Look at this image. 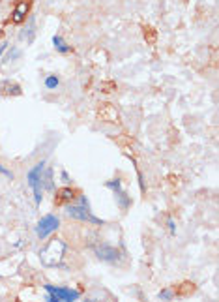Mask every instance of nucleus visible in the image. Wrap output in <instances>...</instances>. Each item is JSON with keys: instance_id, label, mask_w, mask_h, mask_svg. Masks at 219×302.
<instances>
[{"instance_id": "nucleus-1", "label": "nucleus", "mask_w": 219, "mask_h": 302, "mask_svg": "<svg viewBox=\"0 0 219 302\" xmlns=\"http://www.w3.org/2000/svg\"><path fill=\"white\" fill-rule=\"evenodd\" d=\"M64 210H66V216L71 218V220H75V222L87 223V225H96V227H103L105 225V220L94 216L92 208H90V201H88V197L85 194H79L77 201L75 203L73 201L68 203Z\"/></svg>"}, {"instance_id": "nucleus-2", "label": "nucleus", "mask_w": 219, "mask_h": 302, "mask_svg": "<svg viewBox=\"0 0 219 302\" xmlns=\"http://www.w3.org/2000/svg\"><path fill=\"white\" fill-rule=\"evenodd\" d=\"M66 252H68V244L64 239H53L49 240L45 246L40 248L38 252V257L40 263L44 267L49 268H58L64 265V259H66Z\"/></svg>"}, {"instance_id": "nucleus-3", "label": "nucleus", "mask_w": 219, "mask_h": 302, "mask_svg": "<svg viewBox=\"0 0 219 302\" xmlns=\"http://www.w3.org/2000/svg\"><path fill=\"white\" fill-rule=\"evenodd\" d=\"M47 160L38 161L34 167L27 173V184L32 190V196H34V204L36 208H40V204L44 201V188H42V173H44Z\"/></svg>"}, {"instance_id": "nucleus-4", "label": "nucleus", "mask_w": 219, "mask_h": 302, "mask_svg": "<svg viewBox=\"0 0 219 302\" xmlns=\"http://www.w3.org/2000/svg\"><path fill=\"white\" fill-rule=\"evenodd\" d=\"M44 289L47 291V295H45L47 302H75L81 299V291L71 289V287H64V285L44 284Z\"/></svg>"}, {"instance_id": "nucleus-5", "label": "nucleus", "mask_w": 219, "mask_h": 302, "mask_svg": "<svg viewBox=\"0 0 219 302\" xmlns=\"http://www.w3.org/2000/svg\"><path fill=\"white\" fill-rule=\"evenodd\" d=\"M105 188L107 190H111L114 196V201H116V204H118V208L122 210V212H126L130 206L133 204V199L131 196L124 190V182L122 178H111V180H107L105 182Z\"/></svg>"}, {"instance_id": "nucleus-6", "label": "nucleus", "mask_w": 219, "mask_h": 302, "mask_svg": "<svg viewBox=\"0 0 219 302\" xmlns=\"http://www.w3.org/2000/svg\"><path fill=\"white\" fill-rule=\"evenodd\" d=\"M60 229V218L56 216V214H45V216H42L40 220H38V223L34 225V233L36 237L40 240H45L49 239L53 233H56Z\"/></svg>"}, {"instance_id": "nucleus-7", "label": "nucleus", "mask_w": 219, "mask_h": 302, "mask_svg": "<svg viewBox=\"0 0 219 302\" xmlns=\"http://www.w3.org/2000/svg\"><path fill=\"white\" fill-rule=\"evenodd\" d=\"M96 257L103 263H109V265H120V259H122V252L116 248V246H111L107 242H97L96 246H92Z\"/></svg>"}, {"instance_id": "nucleus-8", "label": "nucleus", "mask_w": 219, "mask_h": 302, "mask_svg": "<svg viewBox=\"0 0 219 302\" xmlns=\"http://www.w3.org/2000/svg\"><path fill=\"white\" fill-rule=\"evenodd\" d=\"M28 11H30V2H28V0H19L17 4H15L13 13H11V23H15V25L25 23Z\"/></svg>"}, {"instance_id": "nucleus-9", "label": "nucleus", "mask_w": 219, "mask_h": 302, "mask_svg": "<svg viewBox=\"0 0 219 302\" xmlns=\"http://www.w3.org/2000/svg\"><path fill=\"white\" fill-rule=\"evenodd\" d=\"M77 196H79V192H77V190H73V188H71V184H70V186H64V188H60V190L56 192L54 201H56L58 204H68V203H71V201H75V199H77Z\"/></svg>"}, {"instance_id": "nucleus-10", "label": "nucleus", "mask_w": 219, "mask_h": 302, "mask_svg": "<svg viewBox=\"0 0 219 302\" xmlns=\"http://www.w3.org/2000/svg\"><path fill=\"white\" fill-rule=\"evenodd\" d=\"M27 25L21 32V40H25L27 45H32L36 40V15H28V19L25 21Z\"/></svg>"}, {"instance_id": "nucleus-11", "label": "nucleus", "mask_w": 219, "mask_h": 302, "mask_svg": "<svg viewBox=\"0 0 219 302\" xmlns=\"http://www.w3.org/2000/svg\"><path fill=\"white\" fill-rule=\"evenodd\" d=\"M42 188H44V192H49V194L54 192V169L49 165H45L44 173H42Z\"/></svg>"}, {"instance_id": "nucleus-12", "label": "nucleus", "mask_w": 219, "mask_h": 302, "mask_svg": "<svg viewBox=\"0 0 219 302\" xmlns=\"http://www.w3.org/2000/svg\"><path fill=\"white\" fill-rule=\"evenodd\" d=\"M0 92L4 94V96H21L23 94V89H21V85L15 83V81H2L0 83Z\"/></svg>"}, {"instance_id": "nucleus-13", "label": "nucleus", "mask_w": 219, "mask_h": 302, "mask_svg": "<svg viewBox=\"0 0 219 302\" xmlns=\"http://www.w3.org/2000/svg\"><path fill=\"white\" fill-rule=\"evenodd\" d=\"M51 42H53V49L58 54H70L71 51H73V47H71V45L68 44L60 34H54Z\"/></svg>"}, {"instance_id": "nucleus-14", "label": "nucleus", "mask_w": 219, "mask_h": 302, "mask_svg": "<svg viewBox=\"0 0 219 302\" xmlns=\"http://www.w3.org/2000/svg\"><path fill=\"white\" fill-rule=\"evenodd\" d=\"M44 87L47 90H56L58 87H60V77H58V75H53V73L47 75V77L44 79Z\"/></svg>"}, {"instance_id": "nucleus-15", "label": "nucleus", "mask_w": 219, "mask_h": 302, "mask_svg": "<svg viewBox=\"0 0 219 302\" xmlns=\"http://www.w3.org/2000/svg\"><path fill=\"white\" fill-rule=\"evenodd\" d=\"M21 54H23V53H21V49H19V47H11V51L4 56V64H9V62H13V60H17Z\"/></svg>"}, {"instance_id": "nucleus-16", "label": "nucleus", "mask_w": 219, "mask_h": 302, "mask_svg": "<svg viewBox=\"0 0 219 302\" xmlns=\"http://www.w3.org/2000/svg\"><path fill=\"white\" fill-rule=\"evenodd\" d=\"M158 299H161V301H173L175 299V291L173 289H163V291H159Z\"/></svg>"}, {"instance_id": "nucleus-17", "label": "nucleus", "mask_w": 219, "mask_h": 302, "mask_svg": "<svg viewBox=\"0 0 219 302\" xmlns=\"http://www.w3.org/2000/svg\"><path fill=\"white\" fill-rule=\"evenodd\" d=\"M60 180H62V184H64V186H70L71 182H73V180H71V177H70V173H68L66 169H62V171H60Z\"/></svg>"}, {"instance_id": "nucleus-18", "label": "nucleus", "mask_w": 219, "mask_h": 302, "mask_svg": "<svg viewBox=\"0 0 219 302\" xmlns=\"http://www.w3.org/2000/svg\"><path fill=\"white\" fill-rule=\"evenodd\" d=\"M0 175H2V177H6V178H9V180H13V178H15V175H13L8 167H4L2 163H0Z\"/></svg>"}, {"instance_id": "nucleus-19", "label": "nucleus", "mask_w": 219, "mask_h": 302, "mask_svg": "<svg viewBox=\"0 0 219 302\" xmlns=\"http://www.w3.org/2000/svg\"><path fill=\"white\" fill-rule=\"evenodd\" d=\"M167 225H169L171 237H175V235H176V223H175V220H173V218H169V220H167Z\"/></svg>"}, {"instance_id": "nucleus-20", "label": "nucleus", "mask_w": 219, "mask_h": 302, "mask_svg": "<svg viewBox=\"0 0 219 302\" xmlns=\"http://www.w3.org/2000/svg\"><path fill=\"white\" fill-rule=\"evenodd\" d=\"M137 177H139V186H140V192H146V186H144V177H142V173L137 171Z\"/></svg>"}, {"instance_id": "nucleus-21", "label": "nucleus", "mask_w": 219, "mask_h": 302, "mask_svg": "<svg viewBox=\"0 0 219 302\" xmlns=\"http://www.w3.org/2000/svg\"><path fill=\"white\" fill-rule=\"evenodd\" d=\"M8 42H2V44H0V60H2V56H4V53H6V51H8Z\"/></svg>"}]
</instances>
